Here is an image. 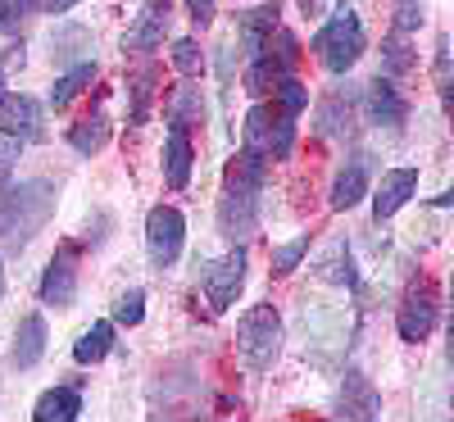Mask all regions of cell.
Here are the masks:
<instances>
[{
    "label": "cell",
    "instance_id": "cell-22",
    "mask_svg": "<svg viewBox=\"0 0 454 422\" xmlns=\"http://www.w3.org/2000/svg\"><path fill=\"white\" fill-rule=\"evenodd\" d=\"M105 141H109V119H100V113H96V119H87V123H73L68 128V145L78 150V155H96Z\"/></svg>",
    "mask_w": 454,
    "mask_h": 422
},
{
    "label": "cell",
    "instance_id": "cell-12",
    "mask_svg": "<svg viewBox=\"0 0 454 422\" xmlns=\"http://www.w3.org/2000/svg\"><path fill=\"white\" fill-rule=\"evenodd\" d=\"M404 96L395 91V82H391V73H387V78H382V73H377V78L368 82V119L377 123V128H400L404 123Z\"/></svg>",
    "mask_w": 454,
    "mask_h": 422
},
{
    "label": "cell",
    "instance_id": "cell-34",
    "mask_svg": "<svg viewBox=\"0 0 454 422\" xmlns=\"http://www.w3.org/2000/svg\"><path fill=\"white\" fill-rule=\"evenodd\" d=\"M19 145H23V141H14V137L0 132V186L10 182V173H14V164H19Z\"/></svg>",
    "mask_w": 454,
    "mask_h": 422
},
{
    "label": "cell",
    "instance_id": "cell-11",
    "mask_svg": "<svg viewBox=\"0 0 454 422\" xmlns=\"http://www.w3.org/2000/svg\"><path fill=\"white\" fill-rule=\"evenodd\" d=\"M168 19H173V0H145L137 23L123 36V51H155L168 32Z\"/></svg>",
    "mask_w": 454,
    "mask_h": 422
},
{
    "label": "cell",
    "instance_id": "cell-27",
    "mask_svg": "<svg viewBox=\"0 0 454 422\" xmlns=\"http://www.w3.org/2000/svg\"><path fill=\"white\" fill-rule=\"evenodd\" d=\"M173 64H177V73H186V78L205 68V55H200V46L192 42V36H177L173 42Z\"/></svg>",
    "mask_w": 454,
    "mask_h": 422
},
{
    "label": "cell",
    "instance_id": "cell-31",
    "mask_svg": "<svg viewBox=\"0 0 454 422\" xmlns=\"http://www.w3.org/2000/svg\"><path fill=\"white\" fill-rule=\"evenodd\" d=\"M36 0H0V32H19V23L32 14Z\"/></svg>",
    "mask_w": 454,
    "mask_h": 422
},
{
    "label": "cell",
    "instance_id": "cell-21",
    "mask_svg": "<svg viewBox=\"0 0 454 422\" xmlns=\"http://www.w3.org/2000/svg\"><path fill=\"white\" fill-rule=\"evenodd\" d=\"M109 345H114V323H91L78 336V345H73V359L78 363H100L109 355Z\"/></svg>",
    "mask_w": 454,
    "mask_h": 422
},
{
    "label": "cell",
    "instance_id": "cell-7",
    "mask_svg": "<svg viewBox=\"0 0 454 422\" xmlns=\"http://www.w3.org/2000/svg\"><path fill=\"white\" fill-rule=\"evenodd\" d=\"M182 241H186V218L182 209L173 205H155L145 218V250H150V263L155 268H168L177 254H182Z\"/></svg>",
    "mask_w": 454,
    "mask_h": 422
},
{
    "label": "cell",
    "instance_id": "cell-32",
    "mask_svg": "<svg viewBox=\"0 0 454 422\" xmlns=\"http://www.w3.org/2000/svg\"><path fill=\"white\" fill-rule=\"evenodd\" d=\"M305 100H309V91L300 87L295 78H282V82H278V105H282L286 113H300V109H305Z\"/></svg>",
    "mask_w": 454,
    "mask_h": 422
},
{
    "label": "cell",
    "instance_id": "cell-28",
    "mask_svg": "<svg viewBox=\"0 0 454 422\" xmlns=\"http://www.w3.org/2000/svg\"><path fill=\"white\" fill-rule=\"evenodd\" d=\"M155 91V68H145L132 78V123H145V100Z\"/></svg>",
    "mask_w": 454,
    "mask_h": 422
},
{
    "label": "cell",
    "instance_id": "cell-10",
    "mask_svg": "<svg viewBox=\"0 0 454 422\" xmlns=\"http://www.w3.org/2000/svg\"><path fill=\"white\" fill-rule=\"evenodd\" d=\"M241 282H246V250H232V254L214 259L209 273H205V295H209L214 309H227V304L237 300Z\"/></svg>",
    "mask_w": 454,
    "mask_h": 422
},
{
    "label": "cell",
    "instance_id": "cell-17",
    "mask_svg": "<svg viewBox=\"0 0 454 422\" xmlns=\"http://www.w3.org/2000/svg\"><path fill=\"white\" fill-rule=\"evenodd\" d=\"M14 363L19 368H32V363H42V355H46V323L42 318H23L19 323V332H14Z\"/></svg>",
    "mask_w": 454,
    "mask_h": 422
},
{
    "label": "cell",
    "instance_id": "cell-24",
    "mask_svg": "<svg viewBox=\"0 0 454 422\" xmlns=\"http://www.w3.org/2000/svg\"><path fill=\"white\" fill-rule=\"evenodd\" d=\"M318 277L336 282V286H355V263H350V250L346 246H332V254L318 263Z\"/></svg>",
    "mask_w": 454,
    "mask_h": 422
},
{
    "label": "cell",
    "instance_id": "cell-38",
    "mask_svg": "<svg viewBox=\"0 0 454 422\" xmlns=\"http://www.w3.org/2000/svg\"><path fill=\"white\" fill-rule=\"evenodd\" d=\"M300 10H305V19H309V14H318V0H300Z\"/></svg>",
    "mask_w": 454,
    "mask_h": 422
},
{
    "label": "cell",
    "instance_id": "cell-35",
    "mask_svg": "<svg viewBox=\"0 0 454 422\" xmlns=\"http://www.w3.org/2000/svg\"><path fill=\"white\" fill-rule=\"evenodd\" d=\"M423 23V10L413 5V0H400V10H395V36H404V32H413Z\"/></svg>",
    "mask_w": 454,
    "mask_h": 422
},
{
    "label": "cell",
    "instance_id": "cell-19",
    "mask_svg": "<svg viewBox=\"0 0 454 422\" xmlns=\"http://www.w3.org/2000/svg\"><path fill=\"white\" fill-rule=\"evenodd\" d=\"M364 191H368V168H364V160H355L350 168H340L336 182H332V209H355L364 200Z\"/></svg>",
    "mask_w": 454,
    "mask_h": 422
},
{
    "label": "cell",
    "instance_id": "cell-15",
    "mask_svg": "<svg viewBox=\"0 0 454 422\" xmlns=\"http://www.w3.org/2000/svg\"><path fill=\"white\" fill-rule=\"evenodd\" d=\"M73 295H78V268H73V259H68V250H64V254L46 268V273H42V300L64 309V304H73Z\"/></svg>",
    "mask_w": 454,
    "mask_h": 422
},
{
    "label": "cell",
    "instance_id": "cell-3",
    "mask_svg": "<svg viewBox=\"0 0 454 422\" xmlns=\"http://www.w3.org/2000/svg\"><path fill=\"white\" fill-rule=\"evenodd\" d=\"M282 350V318L269 304H254V309L241 314L237 323V355L250 372H263Z\"/></svg>",
    "mask_w": 454,
    "mask_h": 422
},
{
    "label": "cell",
    "instance_id": "cell-9",
    "mask_svg": "<svg viewBox=\"0 0 454 422\" xmlns=\"http://www.w3.org/2000/svg\"><path fill=\"white\" fill-rule=\"evenodd\" d=\"M0 132L14 141H36L42 137V100H32L23 91L0 96Z\"/></svg>",
    "mask_w": 454,
    "mask_h": 422
},
{
    "label": "cell",
    "instance_id": "cell-8",
    "mask_svg": "<svg viewBox=\"0 0 454 422\" xmlns=\"http://www.w3.org/2000/svg\"><path fill=\"white\" fill-rule=\"evenodd\" d=\"M441 318V300H436V286L432 282H413L400 300V309H395V327L404 340H427L432 327Z\"/></svg>",
    "mask_w": 454,
    "mask_h": 422
},
{
    "label": "cell",
    "instance_id": "cell-18",
    "mask_svg": "<svg viewBox=\"0 0 454 422\" xmlns=\"http://www.w3.org/2000/svg\"><path fill=\"white\" fill-rule=\"evenodd\" d=\"M78 413H82V395L73 391V387H55V391H46L42 400H36V409H32L36 422H73Z\"/></svg>",
    "mask_w": 454,
    "mask_h": 422
},
{
    "label": "cell",
    "instance_id": "cell-5",
    "mask_svg": "<svg viewBox=\"0 0 454 422\" xmlns=\"http://www.w3.org/2000/svg\"><path fill=\"white\" fill-rule=\"evenodd\" d=\"M314 51L327 64V73H350L359 64V55H364V23L346 5H340L332 14V23L314 36Z\"/></svg>",
    "mask_w": 454,
    "mask_h": 422
},
{
    "label": "cell",
    "instance_id": "cell-13",
    "mask_svg": "<svg viewBox=\"0 0 454 422\" xmlns=\"http://www.w3.org/2000/svg\"><path fill=\"white\" fill-rule=\"evenodd\" d=\"M413 191H419V173H413V168H391V173L382 177V186L372 191V214H377V223L391 218L400 205H409Z\"/></svg>",
    "mask_w": 454,
    "mask_h": 422
},
{
    "label": "cell",
    "instance_id": "cell-6",
    "mask_svg": "<svg viewBox=\"0 0 454 422\" xmlns=\"http://www.w3.org/2000/svg\"><path fill=\"white\" fill-rule=\"evenodd\" d=\"M246 145L263 160H286L295 145V113H286L282 105H254L246 113Z\"/></svg>",
    "mask_w": 454,
    "mask_h": 422
},
{
    "label": "cell",
    "instance_id": "cell-4",
    "mask_svg": "<svg viewBox=\"0 0 454 422\" xmlns=\"http://www.w3.org/2000/svg\"><path fill=\"white\" fill-rule=\"evenodd\" d=\"M295 59H300V42H295L291 32L273 27L269 36H263V46L254 51L250 68H246V91H250V96H263L269 87H278L282 78H291Z\"/></svg>",
    "mask_w": 454,
    "mask_h": 422
},
{
    "label": "cell",
    "instance_id": "cell-37",
    "mask_svg": "<svg viewBox=\"0 0 454 422\" xmlns=\"http://www.w3.org/2000/svg\"><path fill=\"white\" fill-rule=\"evenodd\" d=\"M73 5H78V0H42L46 14H64V10H73Z\"/></svg>",
    "mask_w": 454,
    "mask_h": 422
},
{
    "label": "cell",
    "instance_id": "cell-36",
    "mask_svg": "<svg viewBox=\"0 0 454 422\" xmlns=\"http://www.w3.org/2000/svg\"><path fill=\"white\" fill-rule=\"evenodd\" d=\"M214 5H218V0H186V14H192L196 27H209L214 23Z\"/></svg>",
    "mask_w": 454,
    "mask_h": 422
},
{
    "label": "cell",
    "instance_id": "cell-1",
    "mask_svg": "<svg viewBox=\"0 0 454 422\" xmlns=\"http://www.w3.org/2000/svg\"><path fill=\"white\" fill-rule=\"evenodd\" d=\"M263 160L259 150H241V155L227 164V182H223V196H218V227L223 237L246 241L254 227H259V191H263Z\"/></svg>",
    "mask_w": 454,
    "mask_h": 422
},
{
    "label": "cell",
    "instance_id": "cell-33",
    "mask_svg": "<svg viewBox=\"0 0 454 422\" xmlns=\"http://www.w3.org/2000/svg\"><path fill=\"white\" fill-rule=\"evenodd\" d=\"M382 59H387V73H409V64H413V55H409V46L400 42V36H391V42L382 46Z\"/></svg>",
    "mask_w": 454,
    "mask_h": 422
},
{
    "label": "cell",
    "instance_id": "cell-39",
    "mask_svg": "<svg viewBox=\"0 0 454 422\" xmlns=\"http://www.w3.org/2000/svg\"><path fill=\"white\" fill-rule=\"evenodd\" d=\"M0 295H5V263H0Z\"/></svg>",
    "mask_w": 454,
    "mask_h": 422
},
{
    "label": "cell",
    "instance_id": "cell-29",
    "mask_svg": "<svg viewBox=\"0 0 454 422\" xmlns=\"http://www.w3.org/2000/svg\"><path fill=\"white\" fill-rule=\"evenodd\" d=\"M305 254H309V237H295V241H286V246L273 250V268H278V273H291V268L305 259Z\"/></svg>",
    "mask_w": 454,
    "mask_h": 422
},
{
    "label": "cell",
    "instance_id": "cell-14",
    "mask_svg": "<svg viewBox=\"0 0 454 422\" xmlns=\"http://www.w3.org/2000/svg\"><path fill=\"white\" fill-rule=\"evenodd\" d=\"M164 177L173 191H186L192 182V137H186V123H173L168 128V141H164Z\"/></svg>",
    "mask_w": 454,
    "mask_h": 422
},
{
    "label": "cell",
    "instance_id": "cell-30",
    "mask_svg": "<svg viewBox=\"0 0 454 422\" xmlns=\"http://www.w3.org/2000/svg\"><path fill=\"white\" fill-rule=\"evenodd\" d=\"M192 109H200V113H205V100H200V91H196V87H182V91H177V100H173V109H168V119H173V123H192Z\"/></svg>",
    "mask_w": 454,
    "mask_h": 422
},
{
    "label": "cell",
    "instance_id": "cell-20",
    "mask_svg": "<svg viewBox=\"0 0 454 422\" xmlns=\"http://www.w3.org/2000/svg\"><path fill=\"white\" fill-rule=\"evenodd\" d=\"M278 27V5H259V10H246L241 14V46L254 55L263 46V36Z\"/></svg>",
    "mask_w": 454,
    "mask_h": 422
},
{
    "label": "cell",
    "instance_id": "cell-2",
    "mask_svg": "<svg viewBox=\"0 0 454 422\" xmlns=\"http://www.w3.org/2000/svg\"><path fill=\"white\" fill-rule=\"evenodd\" d=\"M55 209V191L46 182H19V186H0V241L23 246L46 227Z\"/></svg>",
    "mask_w": 454,
    "mask_h": 422
},
{
    "label": "cell",
    "instance_id": "cell-25",
    "mask_svg": "<svg viewBox=\"0 0 454 422\" xmlns=\"http://www.w3.org/2000/svg\"><path fill=\"white\" fill-rule=\"evenodd\" d=\"M323 119H318V132L323 137H336V132H346L350 128V100H346V109H340V96H332V100H323Z\"/></svg>",
    "mask_w": 454,
    "mask_h": 422
},
{
    "label": "cell",
    "instance_id": "cell-16",
    "mask_svg": "<svg viewBox=\"0 0 454 422\" xmlns=\"http://www.w3.org/2000/svg\"><path fill=\"white\" fill-rule=\"evenodd\" d=\"M340 418H377V391L364 372H346L340 381Z\"/></svg>",
    "mask_w": 454,
    "mask_h": 422
},
{
    "label": "cell",
    "instance_id": "cell-23",
    "mask_svg": "<svg viewBox=\"0 0 454 422\" xmlns=\"http://www.w3.org/2000/svg\"><path fill=\"white\" fill-rule=\"evenodd\" d=\"M91 78H96V64H78V68H68L64 78L55 82V91H51V105H55V109H68V100L78 96V91H87V87H91Z\"/></svg>",
    "mask_w": 454,
    "mask_h": 422
},
{
    "label": "cell",
    "instance_id": "cell-26",
    "mask_svg": "<svg viewBox=\"0 0 454 422\" xmlns=\"http://www.w3.org/2000/svg\"><path fill=\"white\" fill-rule=\"evenodd\" d=\"M141 318H145V295H141V291H123L119 300H114V323L137 327Z\"/></svg>",
    "mask_w": 454,
    "mask_h": 422
}]
</instances>
